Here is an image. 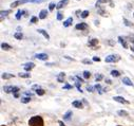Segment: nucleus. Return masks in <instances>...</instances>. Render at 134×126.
Returning <instances> with one entry per match:
<instances>
[{
  "instance_id": "1",
  "label": "nucleus",
  "mask_w": 134,
  "mask_h": 126,
  "mask_svg": "<svg viewBox=\"0 0 134 126\" xmlns=\"http://www.w3.org/2000/svg\"><path fill=\"white\" fill-rule=\"evenodd\" d=\"M29 125L30 126H43V120L39 116L32 117L29 121Z\"/></svg>"
},
{
  "instance_id": "2",
  "label": "nucleus",
  "mask_w": 134,
  "mask_h": 126,
  "mask_svg": "<svg viewBox=\"0 0 134 126\" xmlns=\"http://www.w3.org/2000/svg\"><path fill=\"white\" fill-rule=\"evenodd\" d=\"M105 61H106V63H117L120 61V56L116 55V54H111L106 57Z\"/></svg>"
},
{
  "instance_id": "3",
  "label": "nucleus",
  "mask_w": 134,
  "mask_h": 126,
  "mask_svg": "<svg viewBox=\"0 0 134 126\" xmlns=\"http://www.w3.org/2000/svg\"><path fill=\"white\" fill-rule=\"evenodd\" d=\"M28 2H33V0H17V1L11 3V8H16L20 4H24V3H28Z\"/></svg>"
},
{
  "instance_id": "4",
  "label": "nucleus",
  "mask_w": 134,
  "mask_h": 126,
  "mask_svg": "<svg viewBox=\"0 0 134 126\" xmlns=\"http://www.w3.org/2000/svg\"><path fill=\"white\" fill-rule=\"evenodd\" d=\"M35 57L37 60H40V61H47L49 58V56L47 54H44V53H38L35 55Z\"/></svg>"
},
{
  "instance_id": "5",
  "label": "nucleus",
  "mask_w": 134,
  "mask_h": 126,
  "mask_svg": "<svg viewBox=\"0 0 134 126\" xmlns=\"http://www.w3.org/2000/svg\"><path fill=\"white\" fill-rule=\"evenodd\" d=\"M68 3H69V0H60V1L56 4V8L57 9H62L63 6H65Z\"/></svg>"
},
{
  "instance_id": "6",
  "label": "nucleus",
  "mask_w": 134,
  "mask_h": 126,
  "mask_svg": "<svg viewBox=\"0 0 134 126\" xmlns=\"http://www.w3.org/2000/svg\"><path fill=\"white\" fill-rule=\"evenodd\" d=\"M114 101H116L118 103H121V104H129V102L127 100H125L124 98H121V97H114Z\"/></svg>"
},
{
  "instance_id": "7",
  "label": "nucleus",
  "mask_w": 134,
  "mask_h": 126,
  "mask_svg": "<svg viewBox=\"0 0 134 126\" xmlns=\"http://www.w3.org/2000/svg\"><path fill=\"white\" fill-rule=\"evenodd\" d=\"M23 66H24V70H26V71H30V70H32L33 68L35 67V64H34V63H27V64H24Z\"/></svg>"
},
{
  "instance_id": "8",
  "label": "nucleus",
  "mask_w": 134,
  "mask_h": 126,
  "mask_svg": "<svg viewBox=\"0 0 134 126\" xmlns=\"http://www.w3.org/2000/svg\"><path fill=\"white\" fill-rule=\"evenodd\" d=\"M38 33H40V34H42V35L44 36V38H46L47 40H49L50 39V35L48 34V32L47 31H44V30H42V29H38V31H37Z\"/></svg>"
},
{
  "instance_id": "9",
  "label": "nucleus",
  "mask_w": 134,
  "mask_h": 126,
  "mask_svg": "<svg viewBox=\"0 0 134 126\" xmlns=\"http://www.w3.org/2000/svg\"><path fill=\"white\" fill-rule=\"evenodd\" d=\"M48 11L47 10H41L40 11V13H39V18L40 19H44V18H47V16H48Z\"/></svg>"
},
{
  "instance_id": "10",
  "label": "nucleus",
  "mask_w": 134,
  "mask_h": 126,
  "mask_svg": "<svg viewBox=\"0 0 134 126\" xmlns=\"http://www.w3.org/2000/svg\"><path fill=\"white\" fill-rule=\"evenodd\" d=\"M97 43H98V39L94 38V39H91L90 41L88 42V46H89V47H91V48H94Z\"/></svg>"
},
{
  "instance_id": "11",
  "label": "nucleus",
  "mask_w": 134,
  "mask_h": 126,
  "mask_svg": "<svg viewBox=\"0 0 134 126\" xmlns=\"http://www.w3.org/2000/svg\"><path fill=\"white\" fill-rule=\"evenodd\" d=\"M72 22H73V18L72 17H70V18H68L64 22H63V27H65V28H68V27H70L71 25H72Z\"/></svg>"
},
{
  "instance_id": "12",
  "label": "nucleus",
  "mask_w": 134,
  "mask_h": 126,
  "mask_svg": "<svg viewBox=\"0 0 134 126\" xmlns=\"http://www.w3.org/2000/svg\"><path fill=\"white\" fill-rule=\"evenodd\" d=\"M88 28V25L85 24V22H82V24H78L76 25V29L77 30H86Z\"/></svg>"
},
{
  "instance_id": "13",
  "label": "nucleus",
  "mask_w": 134,
  "mask_h": 126,
  "mask_svg": "<svg viewBox=\"0 0 134 126\" xmlns=\"http://www.w3.org/2000/svg\"><path fill=\"white\" fill-rule=\"evenodd\" d=\"M122 83L126 84V85H128V86H133L132 81H131L130 78H128V77H124V78H122Z\"/></svg>"
},
{
  "instance_id": "14",
  "label": "nucleus",
  "mask_w": 134,
  "mask_h": 126,
  "mask_svg": "<svg viewBox=\"0 0 134 126\" xmlns=\"http://www.w3.org/2000/svg\"><path fill=\"white\" fill-rule=\"evenodd\" d=\"M72 105H73L74 107H76V108H82V103L79 102V101H74V102L72 103Z\"/></svg>"
},
{
  "instance_id": "15",
  "label": "nucleus",
  "mask_w": 134,
  "mask_h": 126,
  "mask_svg": "<svg viewBox=\"0 0 134 126\" xmlns=\"http://www.w3.org/2000/svg\"><path fill=\"white\" fill-rule=\"evenodd\" d=\"M118 40H119V42L122 45V47H124L125 49H127V48H128V45H127V42H126L125 38H122L121 36H119V37H118Z\"/></svg>"
},
{
  "instance_id": "16",
  "label": "nucleus",
  "mask_w": 134,
  "mask_h": 126,
  "mask_svg": "<svg viewBox=\"0 0 134 126\" xmlns=\"http://www.w3.org/2000/svg\"><path fill=\"white\" fill-rule=\"evenodd\" d=\"M13 86H5V87H3V90L5 91L6 93H10V92H13Z\"/></svg>"
},
{
  "instance_id": "17",
  "label": "nucleus",
  "mask_w": 134,
  "mask_h": 126,
  "mask_svg": "<svg viewBox=\"0 0 134 126\" xmlns=\"http://www.w3.org/2000/svg\"><path fill=\"white\" fill-rule=\"evenodd\" d=\"M23 14H26V11H21V10H19L18 12H17V14H16V19H20L21 18V16L23 15Z\"/></svg>"
},
{
  "instance_id": "18",
  "label": "nucleus",
  "mask_w": 134,
  "mask_h": 126,
  "mask_svg": "<svg viewBox=\"0 0 134 126\" xmlns=\"http://www.w3.org/2000/svg\"><path fill=\"white\" fill-rule=\"evenodd\" d=\"M12 77H14L13 74H10V73H3L2 74V78L3 79H10V78H12Z\"/></svg>"
},
{
  "instance_id": "19",
  "label": "nucleus",
  "mask_w": 134,
  "mask_h": 126,
  "mask_svg": "<svg viewBox=\"0 0 134 126\" xmlns=\"http://www.w3.org/2000/svg\"><path fill=\"white\" fill-rule=\"evenodd\" d=\"M64 76H65V74H64L63 72L59 73V75H58V77H57L58 82H60V83H63V78H64Z\"/></svg>"
},
{
  "instance_id": "20",
  "label": "nucleus",
  "mask_w": 134,
  "mask_h": 126,
  "mask_svg": "<svg viewBox=\"0 0 134 126\" xmlns=\"http://www.w3.org/2000/svg\"><path fill=\"white\" fill-rule=\"evenodd\" d=\"M14 37H15L16 39H22V38H23V35H22V33L17 32V33L14 34Z\"/></svg>"
},
{
  "instance_id": "21",
  "label": "nucleus",
  "mask_w": 134,
  "mask_h": 126,
  "mask_svg": "<svg viewBox=\"0 0 134 126\" xmlns=\"http://www.w3.org/2000/svg\"><path fill=\"white\" fill-rule=\"evenodd\" d=\"M111 75L114 76V77H118L120 75V72L117 71V70H112V71H111Z\"/></svg>"
},
{
  "instance_id": "22",
  "label": "nucleus",
  "mask_w": 134,
  "mask_h": 126,
  "mask_svg": "<svg viewBox=\"0 0 134 126\" xmlns=\"http://www.w3.org/2000/svg\"><path fill=\"white\" fill-rule=\"evenodd\" d=\"M71 116H72V111H68V112H66L64 116H63V119H64V120H70Z\"/></svg>"
},
{
  "instance_id": "23",
  "label": "nucleus",
  "mask_w": 134,
  "mask_h": 126,
  "mask_svg": "<svg viewBox=\"0 0 134 126\" xmlns=\"http://www.w3.org/2000/svg\"><path fill=\"white\" fill-rule=\"evenodd\" d=\"M1 48H2L3 50H10V49H11V46L7 45V43H5V42H3V43L1 45Z\"/></svg>"
},
{
  "instance_id": "24",
  "label": "nucleus",
  "mask_w": 134,
  "mask_h": 126,
  "mask_svg": "<svg viewBox=\"0 0 134 126\" xmlns=\"http://www.w3.org/2000/svg\"><path fill=\"white\" fill-rule=\"evenodd\" d=\"M36 93H37L38 95H43V94H44V90L41 89V88H37V89H36Z\"/></svg>"
},
{
  "instance_id": "25",
  "label": "nucleus",
  "mask_w": 134,
  "mask_h": 126,
  "mask_svg": "<svg viewBox=\"0 0 134 126\" xmlns=\"http://www.w3.org/2000/svg\"><path fill=\"white\" fill-rule=\"evenodd\" d=\"M20 77H23V78H29L30 76H31V74H29V73H19L18 74Z\"/></svg>"
},
{
  "instance_id": "26",
  "label": "nucleus",
  "mask_w": 134,
  "mask_h": 126,
  "mask_svg": "<svg viewBox=\"0 0 134 126\" xmlns=\"http://www.w3.org/2000/svg\"><path fill=\"white\" fill-rule=\"evenodd\" d=\"M106 2H110V0H98V1L96 2V6L98 8L100 3H106Z\"/></svg>"
},
{
  "instance_id": "27",
  "label": "nucleus",
  "mask_w": 134,
  "mask_h": 126,
  "mask_svg": "<svg viewBox=\"0 0 134 126\" xmlns=\"http://www.w3.org/2000/svg\"><path fill=\"white\" fill-rule=\"evenodd\" d=\"M118 114H119V116H125V117H127V116H128V112L125 111V110H119V111H118Z\"/></svg>"
},
{
  "instance_id": "28",
  "label": "nucleus",
  "mask_w": 134,
  "mask_h": 126,
  "mask_svg": "<svg viewBox=\"0 0 134 126\" xmlns=\"http://www.w3.org/2000/svg\"><path fill=\"white\" fill-rule=\"evenodd\" d=\"M10 13H11V10H7V11H1V17L6 16V15L10 14Z\"/></svg>"
},
{
  "instance_id": "29",
  "label": "nucleus",
  "mask_w": 134,
  "mask_h": 126,
  "mask_svg": "<svg viewBox=\"0 0 134 126\" xmlns=\"http://www.w3.org/2000/svg\"><path fill=\"white\" fill-rule=\"evenodd\" d=\"M88 15H89V11H88V10H86V11H83V12L81 13V15H80V16H81L82 18H86V17H88Z\"/></svg>"
},
{
  "instance_id": "30",
  "label": "nucleus",
  "mask_w": 134,
  "mask_h": 126,
  "mask_svg": "<svg viewBox=\"0 0 134 126\" xmlns=\"http://www.w3.org/2000/svg\"><path fill=\"white\" fill-rule=\"evenodd\" d=\"M90 76H91V73L89 72V71H85V72H83V77H85V78H89Z\"/></svg>"
},
{
  "instance_id": "31",
  "label": "nucleus",
  "mask_w": 134,
  "mask_h": 126,
  "mask_svg": "<svg viewBox=\"0 0 134 126\" xmlns=\"http://www.w3.org/2000/svg\"><path fill=\"white\" fill-rule=\"evenodd\" d=\"M124 21H125V24H126V26H128V27H133V25L131 24V22H130L129 20H127L126 18H124Z\"/></svg>"
},
{
  "instance_id": "32",
  "label": "nucleus",
  "mask_w": 134,
  "mask_h": 126,
  "mask_svg": "<svg viewBox=\"0 0 134 126\" xmlns=\"http://www.w3.org/2000/svg\"><path fill=\"white\" fill-rule=\"evenodd\" d=\"M30 101H31L30 98H22V99H21V102H22V103H29Z\"/></svg>"
},
{
  "instance_id": "33",
  "label": "nucleus",
  "mask_w": 134,
  "mask_h": 126,
  "mask_svg": "<svg viewBox=\"0 0 134 126\" xmlns=\"http://www.w3.org/2000/svg\"><path fill=\"white\" fill-rule=\"evenodd\" d=\"M55 6H56V5H55V3H54V2H51L50 5H49V10H50V11H53Z\"/></svg>"
},
{
  "instance_id": "34",
  "label": "nucleus",
  "mask_w": 134,
  "mask_h": 126,
  "mask_svg": "<svg viewBox=\"0 0 134 126\" xmlns=\"http://www.w3.org/2000/svg\"><path fill=\"white\" fill-rule=\"evenodd\" d=\"M103 75L102 74H98V75H96V82H99V81H102V79H103Z\"/></svg>"
},
{
  "instance_id": "35",
  "label": "nucleus",
  "mask_w": 134,
  "mask_h": 126,
  "mask_svg": "<svg viewBox=\"0 0 134 126\" xmlns=\"http://www.w3.org/2000/svg\"><path fill=\"white\" fill-rule=\"evenodd\" d=\"M75 86L77 87L78 91H80V92H82V90H81V88H80V85H79V82H76V83H75Z\"/></svg>"
},
{
  "instance_id": "36",
  "label": "nucleus",
  "mask_w": 134,
  "mask_h": 126,
  "mask_svg": "<svg viewBox=\"0 0 134 126\" xmlns=\"http://www.w3.org/2000/svg\"><path fill=\"white\" fill-rule=\"evenodd\" d=\"M128 38L130 39V41H131V42H133V43H134V34H131V35H129V36H128Z\"/></svg>"
},
{
  "instance_id": "37",
  "label": "nucleus",
  "mask_w": 134,
  "mask_h": 126,
  "mask_svg": "<svg viewBox=\"0 0 134 126\" xmlns=\"http://www.w3.org/2000/svg\"><path fill=\"white\" fill-rule=\"evenodd\" d=\"M36 21H38V18H37V17H32L31 24H34V22H36Z\"/></svg>"
},
{
  "instance_id": "38",
  "label": "nucleus",
  "mask_w": 134,
  "mask_h": 126,
  "mask_svg": "<svg viewBox=\"0 0 134 126\" xmlns=\"http://www.w3.org/2000/svg\"><path fill=\"white\" fill-rule=\"evenodd\" d=\"M95 89H97V90H98V91H99V93H102V91H100V89H102V86H100V85H99V84H98V85H96V86H95Z\"/></svg>"
},
{
  "instance_id": "39",
  "label": "nucleus",
  "mask_w": 134,
  "mask_h": 126,
  "mask_svg": "<svg viewBox=\"0 0 134 126\" xmlns=\"http://www.w3.org/2000/svg\"><path fill=\"white\" fill-rule=\"evenodd\" d=\"M18 91H19V88H18V87H14V88H13V93L16 94V93L18 92Z\"/></svg>"
},
{
  "instance_id": "40",
  "label": "nucleus",
  "mask_w": 134,
  "mask_h": 126,
  "mask_svg": "<svg viewBox=\"0 0 134 126\" xmlns=\"http://www.w3.org/2000/svg\"><path fill=\"white\" fill-rule=\"evenodd\" d=\"M62 17H63V15H62L61 13H58V14H57V19H58V20H61Z\"/></svg>"
},
{
  "instance_id": "41",
  "label": "nucleus",
  "mask_w": 134,
  "mask_h": 126,
  "mask_svg": "<svg viewBox=\"0 0 134 126\" xmlns=\"http://www.w3.org/2000/svg\"><path fill=\"white\" fill-rule=\"evenodd\" d=\"M71 88H72V86H71V85H68V84L63 86V89H71Z\"/></svg>"
},
{
  "instance_id": "42",
  "label": "nucleus",
  "mask_w": 134,
  "mask_h": 126,
  "mask_svg": "<svg viewBox=\"0 0 134 126\" xmlns=\"http://www.w3.org/2000/svg\"><path fill=\"white\" fill-rule=\"evenodd\" d=\"M87 90H88V91H90V92H92L93 87H91V86H88V87H87Z\"/></svg>"
},
{
  "instance_id": "43",
  "label": "nucleus",
  "mask_w": 134,
  "mask_h": 126,
  "mask_svg": "<svg viewBox=\"0 0 134 126\" xmlns=\"http://www.w3.org/2000/svg\"><path fill=\"white\" fill-rule=\"evenodd\" d=\"M93 61H94V62H99L100 58H99V57H97V56H95V57H93Z\"/></svg>"
},
{
  "instance_id": "44",
  "label": "nucleus",
  "mask_w": 134,
  "mask_h": 126,
  "mask_svg": "<svg viewBox=\"0 0 134 126\" xmlns=\"http://www.w3.org/2000/svg\"><path fill=\"white\" fill-rule=\"evenodd\" d=\"M42 1H43V0H33V2H34V3H40Z\"/></svg>"
},
{
  "instance_id": "45",
  "label": "nucleus",
  "mask_w": 134,
  "mask_h": 126,
  "mask_svg": "<svg viewBox=\"0 0 134 126\" xmlns=\"http://www.w3.org/2000/svg\"><path fill=\"white\" fill-rule=\"evenodd\" d=\"M83 63H85V64H92V62H91V61H88V60H85V61H83Z\"/></svg>"
},
{
  "instance_id": "46",
  "label": "nucleus",
  "mask_w": 134,
  "mask_h": 126,
  "mask_svg": "<svg viewBox=\"0 0 134 126\" xmlns=\"http://www.w3.org/2000/svg\"><path fill=\"white\" fill-rule=\"evenodd\" d=\"M76 78H77L79 82H83V81H82V78H81V77H79V76H76Z\"/></svg>"
},
{
  "instance_id": "47",
  "label": "nucleus",
  "mask_w": 134,
  "mask_h": 126,
  "mask_svg": "<svg viewBox=\"0 0 134 126\" xmlns=\"http://www.w3.org/2000/svg\"><path fill=\"white\" fill-rule=\"evenodd\" d=\"M106 82H107L108 84H111V81H110V79H109V78H106Z\"/></svg>"
},
{
  "instance_id": "48",
  "label": "nucleus",
  "mask_w": 134,
  "mask_h": 126,
  "mask_svg": "<svg viewBox=\"0 0 134 126\" xmlns=\"http://www.w3.org/2000/svg\"><path fill=\"white\" fill-rule=\"evenodd\" d=\"M58 123H59V125H60V126H64V124H63V123H62V122H61V121H59V122H58Z\"/></svg>"
},
{
  "instance_id": "49",
  "label": "nucleus",
  "mask_w": 134,
  "mask_h": 126,
  "mask_svg": "<svg viewBox=\"0 0 134 126\" xmlns=\"http://www.w3.org/2000/svg\"><path fill=\"white\" fill-rule=\"evenodd\" d=\"M130 49H131V51L134 52V46H131V48H130Z\"/></svg>"
},
{
  "instance_id": "50",
  "label": "nucleus",
  "mask_w": 134,
  "mask_h": 126,
  "mask_svg": "<svg viewBox=\"0 0 134 126\" xmlns=\"http://www.w3.org/2000/svg\"><path fill=\"white\" fill-rule=\"evenodd\" d=\"M1 126H3V125H1Z\"/></svg>"
},
{
  "instance_id": "51",
  "label": "nucleus",
  "mask_w": 134,
  "mask_h": 126,
  "mask_svg": "<svg viewBox=\"0 0 134 126\" xmlns=\"http://www.w3.org/2000/svg\"><path fill=\"white\" fill-rule=\"evenodd\" d=\"M133 16H134V15H133Z\"/></svg>"
}]
</instances>
